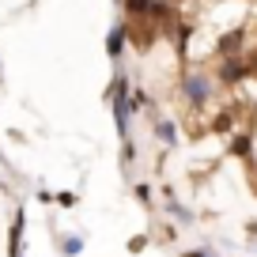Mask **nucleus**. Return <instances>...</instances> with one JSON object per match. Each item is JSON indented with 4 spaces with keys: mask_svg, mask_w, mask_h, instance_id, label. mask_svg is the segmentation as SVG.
Wrapping results in <instances>:
<instances>
[{
    "mask_svg": "<svg viewBox=\"0 0 257 257\" xmlns=\"http://www.w3.org/2000/svg\"><path fill=\"white\" fill-rule=\"evenodd\" d=\"M80 249H83V238H80V234H72V238L61 242V253H64V257H76Z\"/></svg>",
    "mask_w": 257,
    "mask_h": 257,
    "instance_id": "nucleus-10",
    "label": "nucleus"
},
{
    "mask_svg": "<svg viewBox=\"0 0 257 257\" xmlns=\"http://www.w3.org/2000/svg\"><path fill=\"white\" fill-rule=\"evenodd\" d=\"M216 53L219 57H242V27H234L231 34H219Z\"/></svg>",
    "mask_w": 257,
    "mask_h": 257,
    "instance_id": "nucleus-5",
    "label": "nucleus"
},
{
    "mask_svg": "<svg viewBox=\"0 0 257 257\" xmlns=\"http://www.w3.org/2000/svg\"><path fill=\"white\" fill-rule=\"evenodd\" d=\"M148 246V238H128V249H133V253H137V249H144Z\"/></svg>",
    "mask_w": 257,
    "mask_h": 257,
    "instance_id": "nucleus-13",
    "label": "nucleus"
},
{
    "mask_svg": "<svg viewBox=\"0 0 257 257\" xmlns=\"http://www.w3.org/2000/svg\"><path fill=\"white\" fill-rule=\"evenodd\" d=\"M148 197H152V189H148V185L140 182V185H137V201H140V204H148Z\"/></svg>",
    "mask_w": 257,
    "mask_h": 257,
    "instance_id": "nucleus-12",
    "label": "nucleus"
},
{
    "mask_svg": "<svg viewBox=\"0 0 257 257\" xmlns=\"http://www.w3.org/2000/svg\"><path fill=\"white\" fill-rule=\"evenodd\" d=\"M167 216H174L178 223H193V212L185 208V204H178V201H174V193H170V189H167Z\"/></svg>",
    "mask_w": 257,
    "mask_h": 257,
    "instance_id": "nucleus-9",
    "label": "nucleus"
},
{
    "mask_svg": "<svg viewBox=\"0 0 257 257\" xmlns=\"http://www.w3.org/2000/svg\"><path fill=\"white\" fill-rule=\"evenodd\" d=\"M227 152H231L234 159H249V155H253V137H249V133H234Z\"/></svg>",
    "mask_w": 257,
    "mask_h": 257,
    "instance_id": "nucleus-6",
    "label": "nucleus"
},
{
    "mask_svg": "<svg viewBox=\"0 0 257 257\" xmlns=\"http://www.w3.org/2000/svg\"><path fill=\"white\" fill-rule=\"evenodd\" d=\"M249 76V64L242 61V57H223V64H219V76L216 80L223 83V87H234V83H242Z\"/></svg>",
    "mask_w": 257,
    "mask_h": 257,
    "instance_id": "nucleus-3",
    "label": "nucleus"
},
{
    "mask_svg": "<svg viewBox=\"0 0 257 257\" xmlns=\"http://www.w3.org/2000/svg\"><path fill=\"white\" fill-rule=\"evenodd\" d=\"M125 42H128V34H125V19H121V23H113L110 34H106V53H110V61H117V57L125 53Z\"/></svg>",
    "mask_w": 257,
    "mask_h": 257,
    "instance_id": "nucleus-4",
    "label": "nucleus"
},
{
    "mask_svg": "<svg viewBox=\"0 0 257 257\" xmlns=\"http://www.w3.org/2000/svg\"><path fill=\"white\" fill-rule=\"evenodd\" d=\"M155 137H159V144H178V125L167 117H155Z\"/></svg>",
    "mask_w": 257,
    "mask_h": 257,
    "instance_id": "nucleus-8",
    "label": "nucleus"
},
{
    "mask_svg": "<svg viewBox=\"0 0 257 257\" xmlns=\"http://www.w3.org/2000/svg\"><path fill=\"white\" fill-rule=\"evenodd\" d=\"M23 223H27V216H23V208L16 212V219H12V231H8V257H19V242H23Z\"/></svg>",
    "mask_w": 257,
    "mask_h": 257,
    "instance_id": "nucleus-7",
    "label": "nucleus"
},
{
    "mask_svg": "<svg viewBox=\"0 0 257 257\" xmlns=\"http://www.w3.org/2000/svg\"><path fill=\"white\" fill-rule=\"evenodd\" d=\"M128 102H133V110H148V106H152V98H148L144 87H137L133 95H128Z\"/></svg>",
    "mask_w": 257,
    "mask_h": 257,
    "instance_id": "nucleus-11",
    "label": "nucleus"
},
{
    "mask_svg": "<svg viewBox=\"0 0 257 257\" xmlns=\"http://www.w3.org/2000/svg\"><path fill=\"white\" fill-rule=\"evenodd\" d=\"M182 95H185V102L193 106V110H201V106H208V98H212V91H216V76H208L204 68H189V72L182 76Z\"/></svg>",
    "mask_w": 257,
    "mask_h": 257,
    "instance_id": "nucleus-1",
    "label": "nucleus"
},
{
    "mask_svg": "<svg viewBox=\"0 0 257 257\" xmlns=\"http://www.w3.org/2000/svg\"><path fill=\"white\" fill-rule=\"evenodd\" d=\"M182 257H212V249H185Z\"/></svg>",
    "mask_w": 257,
    "mask_h": 257,
    "instance_id": "nucleus-14",
    "label": "nucleus"
},
{
    "mask_svg": "<svg viewBox=\"0 0 257 257\" xmlns=\"http://www.w3.org/2000/svg\"><path fill=\"white\" fill-rule=\"evenodd\" d=\"M110 98H113V121H117V133L121 140H128V113H133V102H128V80L125 76H113L110 83Z\"/></svg>",
    "mask_w": 257,
    "mask_h": 257,
    "instance_id": "nucleus-2",
    "label": "nucleus"
},
{
    "mask_svg": "<svg viewBox=\"0 0 257 257\" xmlns=\"http://www.w3.org/2000/svg\"><path fill=\"white\" fill-rule=\"evenodd\" d=\"M246 231H249V234H257V219H249V223H246Z\"/></svg>",
    "mask_w": 257,
    "mask_h": 257,
    "instance_id": "nucleus-15",
    "label": "nucleus"
}]
</instances>
